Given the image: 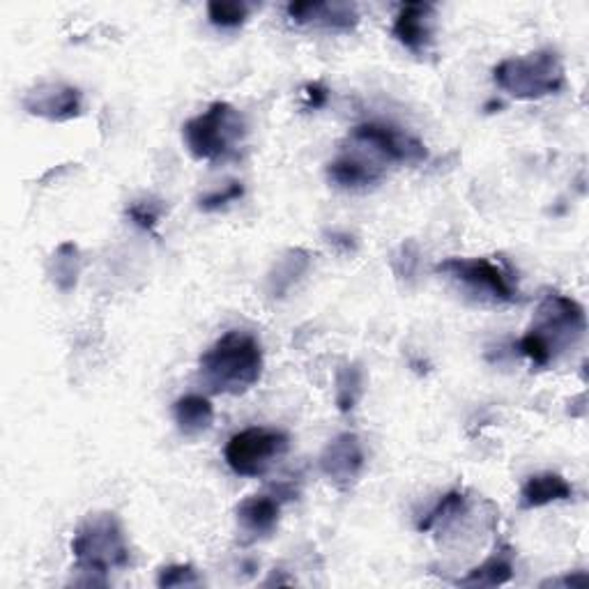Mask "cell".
Segmentation results:
<instances>
[{
	"label": "cell",
	"instance_id": "obj_1",
	"mask_svg": "<svg viewBox=\"0 0 589 589\" xmlns=\"http://www.w3.org/2000/svg\"><path fill=\"white\" fill-rule=\"evenodd\" d=\"M198 376L212 394H246L263 376L261 342L249 332H226L200 355Z\"/></svg>",
	"mask_w": 589,
	"mask_h": 589
},
{
	"label": "cell",
	"instance_id": "obj_2",
	"mask_svg": "<svg viewBox=\"0 0 589 589\" xmlns=\"http://www.w3.org/2000/svg\"><path fill=\"white\" fill-rule=\"evenodd\" d=\"M587 330L585 309L566 294L548 292L534 313L532 327L520 338L518 350L523 353L534 367L546 369L553 365L557 353L574 346Z\"/></svg>",
	"mask_w": 589,
	"mask_h": 589
},
{
	"label": "cell",
	"instance_id": "obj_3",
	"mask_svg": "<svg viewBox=\"0 0 589 589\" xmlns=\"http://www.w3.org/2000/svg\"><path fill=\"white\" fill-rule=\"evenodd\" d=\"M77 571L88 574L81 585H106V574L127 569L129 546L116 513H95L85 518L72 539Z\"/></svg>",
	"mask_w": 589,
	"mask_h": 589
},
{
	"label": "cell",
	"instance_id": "obj_4",
	"mask_svg": "<svg viewBox=\"0 0 589 589\" xmlns=\"http://www.w3.org/2000/svg\"><path fill=\"white\" fill-rule=\"evenodd\" d=\"M246 136L242 113L229 102H215L183 127V139L198 162H226L235 157L238 146Z\"/></svg>",
	"mask_w": 589,
	"mask_h": 589
},
{
	"label": "cell",
	"instance_id": "obj_5",
	"mask_svg": "<svg viewBox=\"0 0 589 589\" xmlns=\"http://www.w3.org/2000/svg\"><path fill=\"white\" fill-rule=\"evenodd\" d=\"M493 79L507 95L523 102L557 95L566 83L562 58L553 49L507 58L495 67Z\"/></svg>",
	"mask_w": 589,
	"mask_h": 589
},
{
	"label": "cell",
	"instance_id": "obj_6",
	"mask_svg": "<svg viewBox=\"0 0 589 589\" xmlns=\"http://www.w3.org/2000/svg\"><path fill=\"white\" fill-rule=\"evenodd\" d=\"M290 440L279 428L254 426L235 434L223 449L229 467L240 477H263L281 457L288 454Z\"/></svg>",
	"mask_w": 589,
	"mask_h": 589
},
{
	"label": "cell",
	"instance_id": "obj_7",
	"mask_svg": "<svg viewBox=\"0 0 589 589\" xmlns=\"http://www.w3.org/2000/svg\"><path fill=\"white\" fill-rule=\"evenodd\" d=\"M350 141L371 150V154H376L380 162H388V164L417 166L428 160V150L419 139H415V136L405 134L392 125H382V123L357 125L350 131Z\"/></svg>",
	"mask_w": 589,
	"mask_h": 589
},
{
	"label": "cell",
	"instance_id": "obj_8",
	"mask_svg": "<svg viewBox=\"0 0 589 589\" xmlns=\"http://www.w3.org/2000/svg\"><path fill=\"white\" fill-rule=\"evenodd\" d=\"M436 272L495 302L518 300V290L513 288L507 272L488 258H447L436 267Z\"/></svg>",
	"mask_w": 589,
	"mask_h": 589
},
{
	"label": "cell",
	"instance_id": "obj_9",
	"mask_svg": "<svg viewBox=\"0 0 589 589\" xmlns=\"http://www.w3.org/2000/svg\"><path fill=\"white\" fill-rule=\"evenodd\" d=\"M24 108L37 118L67 123L81 113V90L67 83H39L24 97Z\"/></svg>",
	"mask_w": 589,
	"mask_h": 589
},
{
	"label": "cell",
	"instance_id": "obj_10",
	"mask_svg": "<svg viewBox=\"0 0 589 589\" xmlns=\"http://www.w3.org/2000/svg\"><path fill=\"white\" fill-rule=\"evenodd\" d=\"M361 467H365V449L355 434L336 436L321 454L323 474L342 490L357 482Z\"/></svg>",
	"mask_w": 589,
	"mask_h": 589
},
{
	"label": "cell",
	"instance_id": "obj_11",
	"mask_svg": "<svg viewBox=\"0 0 589 589\" xmlns=\"http://www.w3.org/2000/svg\"><path fill=\"white\" fill-rule=\"evenodd\" d=\"M288 19L298 26H315L336 33H350L359 24V14L355 5L348 3H311V0H298L286 8Z\"/></svg>",
	"mask_w": 589,
	"mask_h": 589
},
{
	"label": "cell",
	"instance_id": "obj_12",
	"mask_svg": "<svg viewBox=\"0 0 589 589\" xmlns=\"http://www.w3.org/2000/svg\"><path fill=\"white\" fill-rule=\"evenodd\" d=\"M436 33V8L430 3H405L401 5L392 35L403 44L405 49L421 56L430 49Z\"/></svg>",
	"mask_w": 589,
	"mask_h": 589
},
{
	"label": "cell",
	"instance_id": "obj_13",
	"mask_svg": "<svg viewBox=\"0 0 589 589\" xmlns=\"http://www.w3.org/2000/svg\"><path fill=\"white\" fill-rule=\"evenodd\" d=\"M281 497L275 495H254L242 500L235 509L240 528L252 536L263 539L277 530L281 518Z\"/></svg>",
	"mask_w": 589,
	"mask_h": 589
},
{
	"label": "cell",
	"instance_id": "obj_14",
	"mask_svg": "<svg viewBox=\"0 0 589 589\" xmlns=\"http://www.w3.org/2000/svg\"><path fill=\"white\" fill-rule=\"evenodd\" d=\"M330 183L342 189H367L371 185H378L382 180V169L373 162H367L365 157L348 154L336 157L327 166Z\"/></svg>",
	"mask_w": 589,
	"mask_h": 589
},
{
	"label": "cell",
	"instance_id": "obj_15",
	"mask_svg": "<svg viewBox=\"0 0 589 589\" xmlns=\"http://www.w3.org/2000/svg\"><path fill=\"white\" fill-rule=\"evenodd\" d=\"M574 497V486L566 482L562 474L555 472H543L530 477L520 490V507L523 509H541L553 503L571 500Z\"/></svg>",
	"mask_w": 589,
	"mask_h": 589
},
{
	"label": "cell",
	"instance_id": "obj_16",
	"mask_svg": "<svg viewBox=\"0 0 589 589\" xmlns=\"http://www.w3.org/2000/svg\"><path fill=\"white\" fill-rule=\"evenodd\" d=\"M173 419L180 434L187 438H198L212 428L215 407L206 396L187 394L173 403Z\"/></svg>",
	"mask_w": 589,
	"mask_h": 589
},
{
	"label": "cell",
	"instance_id": "obj_17",
	"mask_svg": "<svg viewBox=\"0 0 589 589\" xmlns=\"http://www.w3.org/2000/svg\"><path fill=\"white\" fill-rule=\"evenodd\" d=\"M513 551L509 546H503L500 551H495L493 557H488L477 569H472L465 578L459 580V585H470V587H497L505 585L513 578V564H511Z\"/></svg>",
	"mask_w": 589,
	"mask_h": 589
},
{
	"label": "cell",
	"instance_id": "obj_18",
	"mask_svg": "<svg viewBox=\"0 0 589 589\" xmlns=\"http://www.w3.org/2000/svg\"><path fill=\"white\" fill-rule=\"evenodd\" d=\"M365 394V373L357 365H346L336 373V405L338 411L348 415L357 401Z\"/></svg>",
	"mask_w": 589,
	"mask_h": 589
},
{
	"label": "cell",
	"instance_id": "obj_19",
	"mask_svg": "<svg viewBox=\"0 0 589 589\" xmlns=\"http://www.w3.org/2000/svg\"><path fill=\"white\" fill-rule=\"evenodd\" d=\"M79 269H81V258H79V246L72 244V242H65L56 249L54 254V269H51V277H54V284L60 288V290H72L77 286V277H79Z\"/></svg>",
	"mask_w": 589,
	"mask_h": 589
},
{
	"label": "cell",
	"instance_id": "obj_20",
	"mask_svg": "<svg viewBox=\"0 0 589 589\" xmlns=\"http://www.w3.org/2000/svg\"><path fill=\"white\" fill-rule=\"evenodd\" d=\"M309 267V254L302 252V249H292V252H288V256L275 267V272H272L269 277V290L277 294H284L292 281H298L300 275H304Z\"/></svg>",
	"mask_w": 589,
	"mask_h": 589
},
{
	"label": "cell",
	"instance_id": "obj_21",
	"mask_svg": "<svg viewBox=\"0 0 589 589\" xmlns=\"http://www.w3.org/2000/svg\"><path fill=\"white\" fill-rule=\"evenodd\" d=\"M208 16L210 24L217 28H240L244 26V21L249 19V5L246 3H221V0H215V3L208 5Z\"/></svg>",
	"mask_w": 589,
	"mask_h": 589
},
{
	"label": "cell",
	"instance_id": "obj_22",
	"mask_svg": "<svg viewBox=\"0 0 589 589\" xmlns=\"http://www.w3.org/2000/svg\"><path fill=\"white\" fill-rule=\"evenodd\" d=\"M164 215V206L160 200L152 198H143V200H134L131 206L127 208V217L131 219V223L139 226V229L152 233L157 229V223H160Z\"/></svg>",
	"mask_w": 589,
	"mask_h": 589
},
{
	"label": "cell",
	"instance_id": "obj_23",
	"mask_svg": "<svg viewBox=\"0 0 589 589\" xmlns=\"http://www.w3.org/2000/svg\"><path fill=\"white\" fill-rule=\"evenodd\" d=\"M200 585V576L192 564H171L164 566L157 576V587L171 589V587H196Z\"/></svg>",
	"mask_w": 589,
	"mask_h": 589
},
{
	"label": "cell",
	"instance_id": "obj_24",
	"mask_svg": "<svg viewBox=\"0 0 589 589\" xmlns=\"http://www.w3.org/2000/svg\"><path fill=\"white\" fill-rule=\"evenodd\" d=\"M463 507H465V495H463V493H459V490L447 493V495L442 497V500L438 503V507L421 520V523H419V532L434 530L436 523H440V520H444V518H449V516H457Z\"/></svg>",
	"mask_w": 589,
	"mask_h": 589
},
{
	"label": "cell",
	"instance_id": "obj_25",
	"mask_svg": "<svg viewBox=\"0 0 589 589\" xmlns=\"http://www.w3.org/2000/svg\"><path fill=\"white\" fill-rule=\"evenodd\" d=\"M244 196V185L238 183V180H231L229 185H226L223 189H215L206 196L198 198V208L203 212H217L226 206H231V203H238L240 198Z\"/></svg>",
	"mask_w": 589,
	"mask_h": 589
},
{
	"label": "cell",
	"instance_id": "obj_26",
	"mask_svg": "<svg viewBox=\"0 0 589 589\" xmlns=\"http://www.w3.org/2000/svg\"><path fill=\"white\" fill-rule=\"evenodd\" d=\"M304 97H307V106L309 108H323L327 104V88L323 83H309L304 88Z\"/></svg>",
	"mask_w": 589,
	"mask_h": 589
},
{
	"label": "cell",
	"instance_id": "obj_27",
	"mask_svg": "<svg viewBox=\"0 0 589 589\" xmlns=\"http://www.w3.org/2000/svg\"><path fill=\"white\" fill-rule=\"evenodd\" d=\"M587 580L589 578L585 574H576V576H564V578H557V580H546L541 587H548V585H553V587H559V585H564V587H578V585H587Z\"/></svg>",
	"mask_w": 589,
	"mask_h": 589
}]
</instances>
